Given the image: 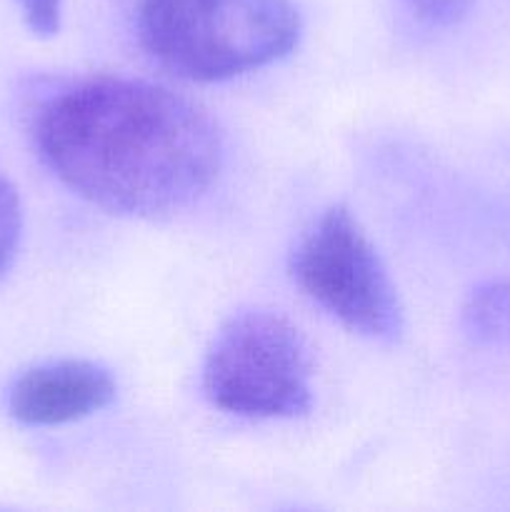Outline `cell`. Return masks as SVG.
I'll return each instance as SVG.
<instances>
[{"label":"cell","instance_id":"4","mask_svg":"<svg viewBox=\"0 0 510 512\" xmlns=\"http://www.w3.org/2000/svg\"><path fill=\"white\" fill-rule=\"evenodd\" d=\"M298 288L343 328L375 343H398L405 318L388 268L345 205L325 210L290 265Z\"/></svg>","mask_w":510,"mask_h":512},{"label":"cell","instance_id":"2","mask_svg":"<svg viewBox=\"0 0 510 512\" xmlns=\"http://www.w3.org/2000/svg\"><path fill=\"white\" fill-rule=\"evenodd\" d=\"M135 30L155 63L190 83H223L298 48L293 0H138Z\"/></svg>","mask_w":510,"mask_h":512},{"label":"cell","instance_id":"6","mask_svg":"<svg viewBox=\"0 0 510 512\" xmlns=\"http://www.w3.org/2000/svg\"><path fill=\"white\" fill-rule=\"evenodd\" d=\"M463 330L473 343L510 350V280H490L468 295Z\"/></svg>","mask_w":510,"mask_h":512},{"label":"cell","instance_id":"9","mask_svg":"<svg viewBox=\"0 0 510 512\" xmlns=\"http://www.w3.org/2000/svg\"><path fill=\"white\" fill-rule=\"evenodd\" d=\"M405 5L428 25H453L468 10V0H405Z\"/></svg>","mask_w":510,"mask_h":512},{"label":"cell","instance_id":"1","mask_svg":"<svg viewBox=\"0 0 510 512\" xmlns=\"http://www.w3.org/2000/svg\"><path fill=\"white\" fill-rule=\"evenodd\" d=\"M33 138L50 173L113 215L160 218L203 198L223 133L203 105L163 85L93 78L40 105Z\"/></svg>","mask_w":510,"mask_h":512},{"label":"cell","instance_id":"8","mask_svg":"<svg viewBox=\"0 0 510 512\" xmlns=\"http://www.w3.org/2000/svg\"><path fill=\"white\" fill-rule=\"evenodd\" d=\"M18 5L30 33L38 38L58 35L63 23V0H18Z\"/></svg>","mask_w":510,"mask_h":512},{"label":"cell","instance_id":"7","mask_svg":"<svg viewBox=\"0 0 510 512\" xmlns=\"http://www.w3.org/2000/svg\"><path fill=\"white\" fill-rule=\"evenodd\" d=\"M23 238V205L15 185L5 175H0V278L10 263L15 260V253L20 248Z\"/></svg>","mask_w":510,"mask_h":512},{"label":"cell","instance_id":"3","mask_svg":"<svg viewBox=\"0 0 510 512\" xmlns=\"http://www.w3.org/2000/svg\"><path fill=\"white\" fill-rule=\"evenodd\" d=\"M203 390L240 418H300L313 405V358L300 330L270 310H243L220 325L203 365Z\"/></svg>","mask_w":510,"mask_h":512},{"label":"cell","instance_id":"5","mask_svg":"<svg viewBox=\"0 0 510 512\" xmlns=\"http://www.w3.org/2000/svg\"><path fill=\"white\" fill-rule=\"evenodd\" d=\"M115 398V380L90 360H58L15 380L8 410L25 425H65L90 418Z\"/></svg>","mask_w":510,"mask_h":512}]
</instances>
